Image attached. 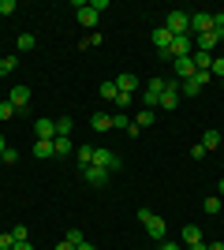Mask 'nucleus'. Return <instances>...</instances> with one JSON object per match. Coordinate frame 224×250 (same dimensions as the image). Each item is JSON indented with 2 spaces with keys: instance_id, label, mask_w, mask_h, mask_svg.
<instances>
[{
  "instance_id": "f257e3e1",
  "label": "nucleus",
  "mask_w": 224,
  "mask_h": 250,
  "mask_svg": "<svg viewBox=\"0 0 224 250\" xmlns=\"http://www.w3.org/2000/svg\"><path fill=\"white\" fill-rule=\"evenodd\" d=\"M191 52H194V38H191V34H176V38H172V45H168L164 52H157V56H161L164 63H172V60H180V56H191Z\"/></svg>"
},
{
  "instance_id": "f03ea898",
  "label": "nucleus",
  "mask_w": 224,
  "mask_h": 250,
  "mask_svg": "<svg viewBox=\"0 0 224 250\" xmlns=\"http://www.w3.org/2000/svg\"><path fill=\"white\" fill-rule=\"evenodd\" d=\"M139 220L146 224V231H149V239H153V243H164V239H168V224H164L153 209H139Z\"/></svg>"
},
{
  "instance_id": "7ed1b4c3",
  "label": "nucleus",
  "mask_w": 224,
  "mask_h": 250,
  "mask_svg": "<svg viewBox=\"0 0 224 250\" xmlns=\"http://www.w3.org/2000/svg\"><path fill=\"white\" fill-rule=\"evenodd\" d=\"M164 86H168V79H149L146 83V90H142V97H135V101L142 104V108H157V101H161V94H164Z\"/></svg>"
},
{
  "instance_id": "20e7f679",
  "label": "nucleus",
  "mask_w": 224,
  "mask_h": 250,
  "mask_svg": "<svg viewBox=\"0 0 224 250\" xmlns=\"http://www.w3.org/2000/svg\"><path fill=\"white\" fill-rule=\"evenodd\" d=\"M164 30H168L172 38H176V34H191V11H168Z\"/></svg>"
},
{
  "instance_id": "39448f33",
  "label": "nucleus",
  "mask_w": 224,
  "mask_h": 250,
  "mask_svg": "<svg viewBox=\"0 0 224 250\" xmlns=\"http://www.w3.org/2000/svg\"><path fill=\"white\" fill-rule=\"evenodd\" d=\"M209 30H213V15L209 11H191V38H202Z\"/></svg>"
},
{
  "instance_id": "423d86ee",
  "label": "nucleus",
  "mask_w": 224,
  "mask_h": 250,
  "mask_svg": "<svg viewBox=\"0 0 224 250\" xmlns=\"http://www.w3.org/2000/svg\"><path fill=\"white\" fill-rule=\"evenodd\" d=\"M176 104H180V83H176V79H168V86H164V94H161L157 108H164V112H172Z\"/></svg>"
},
{
  "instance_id": "0eeeda50",
  "label": "nucleus",
  "mask_w": 224,
  "mask_h": 250,
  "mask_svg": "<svg viewBox=\"0 0 224 250\" xmlns=\"http://www.w3.org/2000/svg\"><path fill=\"white\" fill-rule=\"evenodd\" d=\"M191 75H194V60H191V56H180V60H172V79H176V83H187Z\"/></svg>"
},
{
  "instance_id": "6e6552de",
  "label": "nucleus",
  "mask_w": 224,
  "mask_h": 250,
  "mask_svg": "<svg viewBox=\"0 0 224 250\" xmlns=\"http://www.w3.org/2000/svg\"><path fill=\"white\" fill-rule=\"evenodd\" d=\"M34 138H38V142H53V138H56V124L49 120V116L34 120Z\"/></svg>"
},
{
  "instance_id": "1a4fd4ad",
  "label": "nucleus",
  "mask_w": 224,
  "mask_h": 250,
  "mask_svg": "<svg viewBox=\"0 0 224 250\" xmlns=\"http://www.w3.org/2000/svg\"><path fill=\"white\" fill-rule=\"evenodd\" d=\"M108 176H112V172H108V168H101V165H86V168H82V179H86V183H94V187H105Z\"/></svg>"
},
{
  "instance_id": "9d476101",
  "label": "nucleus",
  "mask_w": 224,
  "mask_h": 250,
  "mask_svg": "<svg viewBox=\"0 0 224 250\" xmlns=\"http://www.w3.org/2000/svg\"><path fill=\"white\" fill-rule=\"evenodd\" d=\"M94 165L108 168V172H120V168H123V161H120L112 149H94Z\"/></svg>"
},
{
  "instance_id": "9b49d317",
  "label": "nucleus",
  "mask_w": 224,
  "mask_h": 250,
  "mask_svg": "<svg viewBox=\"0 0 224 250\" xmlns=\"http://www.w3.org/2000/svg\"><path fill=\"white\" fill-rule=\"evenodd\" d=\"M8 101H11V108H15V112H22V108L30 104V86H11Z\"/></svg>"
},
{
  "instance_id": "f8f14e48",
  "label": "nucleus",
  "mask_w": 224,
  "mask_h": 250,
  "mask_svg": "<svg viewBox=\"0 0 224 250\" xmlns=\"http://www.w3.org/2000/svg\"><path fill=\"white\" fill-rule=\"evenodd\" d=\"M75 15H79V22H82L86 30H94V26H97V11L90 8L86 0H79V4H75Z\"/></svg>"
},
{
  "instance_id": "ddd939ff",
  "label": "nucleus",
  "mask_w": 224,
  "mask_h": 250,
  "mask_svg": "<svg viewBox=\"0 0 224 250\" xmlns=\"http://www.w3.org/2000/svg\"><path fill=\"white\" fill-rule=\"evenodd\" d=\"M116 90L120 94H135V90H139V75H131V71L116 75Z\"/></svg>"
},
{
  "instance_id": "4468645a",
  "label": "nucleus",
  "mask_w": 224,
  "mask_h": 250,
  "mask_svg": "<svg viewBox=\"0 0 224 250\" xmlns=\"http://www.w3.org/2000/svg\"><path fill=\"white\" fill-rule=\"evenodd\" d=\"M180 243H183V247H191V243H202V228H198V224H183Z\"/></svg>"
},
{
  "instance_id": "2eb2a0df",
  "label": "nucleus",
  "mask_w": 224,
  "mask_h": 250,
  "mask_svg": "<svg viewBox=\"0 0 224 250\" xmlns=\"http://www.w3.org/2000/svg\"><path fill=\"white\" fill-rule=\"evenodd\" d=\"M217 45H221V38H217L213 30H209V34H202V38H194V49H198V52H213Z\"/></svg>"
},
{
  "instance_id": "dca6fc26",
  "label": "nucleus",
  "mask_w": 224,
  "mask_h": 250,
  "mask_svg": "<svg viewBox=\"0 0 224 250\" xmlns=\"http://www.w3.org/2000/svg\"><path fill=\"white\" fill-rule=\"evenodd\" d=\"M221 142H224V138H221V131H202V149H205V153L221 149Z\"/></svg>"
},
{
  "instance_id": "f3484780",
  "label": "nucleus",
  "mask_w": 224,
  "mask_h": 250,
  "mask_svg": "<svg viewBox=\"0 0 224 250\" xmlns=\"http://www.w3.org/2000/svg\"><path fill=\"white\" fill-rule=\"evenodd\" d=\"M191 60H194V71H209V67H213V52H198L194 49Z\"/></svg>"
},
{
  "instance_id": "a211bd4d",
  "label": "nucleus",
  "mask_w": 224,
  "mask_h": 250,
  "mask_svg": "<svg viewBox=\"0 0 224 250\" xmlns=\"http://www.w3.org/2000/svg\"><path fill=\"white\" fill-rule=\"evenodd\" d=\"M90 127H94V131H112V116L108 112H94L90 116Z\"/></svg>"
},
{
  "instance_id": "6ab92c4d",
  "label": "nucleus",
  "mask_w": 224,
  "mask_h": 250,
  "mask_svg": "<svg viewBox=\"0 0 224 250\" xmlns=\"http://www.w3.org/2000/svg\"><path fill=\"white\" fill-rule=\"evenodd\" d=\"M149 42L157 45V52H164V49H168V45H172V34L164 30V26H157V30H153V38H149Z\"/></svg>"
},
{
  "instance_id": "aec40b11",
  "label": "nucleus",
  "mask_w": 224,
  "mask_h": 250,
  "mask_svg": "<svg viewBox=\"0 0 224 250\" xmlns=\"http://www.w3.org/2000/svg\"><path fill=\"white\" fill-rule=\"evenodd\" d=\"M71 131H75V120L71 116H60L56 120V138H71Z\"/></svg>"
},
{
  "instance_id": "412c9836",
  "label": "nucleus",
  "mask_w": 224,
  "mask_h": 250,
  "mask_svg": "<svg viewBox=\"0 0 224 250\" xmlns=\"http://www.w3.org/2000/svg\"><path fill=\"white\" fill-rule=\"evenodd\" d=\"M202 209L209 213V217H221V209H224V202H221V194H209V198L202 202Z\"/></svg>"
},
{
  "instance_id": "4be33fe9",
  "label": "nucleus",
  "mask_w": 224,
  "mask_h": 250,
  "mask_svg": "<svg viewBox=\"0 0 224 250\" xmlns=\"http://www.w3.org/2000/svg\"><path fill=\"white\" fill-rule=\"evenodd\" d=\"M34 157H38V161H49V157H56L53 142H34Z\"/></svg>"
},
{
  "instance_id": "5701e85b",
  "label": "nucleus",
  "mask_w": 224,
  "mask_h": 250,
  "mask_svg": "<svg viewBox=\"0 0 224 250\" xmlns=\"http://www.w3.org/2000/svg\"><path fill=\"white\" fill-rule=\"evenodd\" d=\"M53 149H56V157H71L75 153L71 138H53Z\"/></svg>"
},
{
  "instance_id": "b1692460",
  "label": "nucleus",
  "mask_w": 224,
  "mask_h": 250,
  "mask_svg": "<svg viewBox=\"0 0 224 250\" xmlns=\"http://www.w3.org/2000/svg\"><path fill=\"white\" fill-rule=\"evenodd\" d=\"M75 157H79V168L94 165V146H79V149H75Z\"/></svg>"
},
{
  "instance_id": "393cba45",
  "label": "nucleus",
  "mask_w": 224,
  "mask_h": 250,
  "mask_svg": "<svg viewBox=\"0 0 224 250\" xmlns=\"http://www.w3.org/2000/svg\"><path fill=\"white\" fill-rule=\"evenodd\" d=\"M34 45H38V38H34V34H19V38H15V49H19V52H30Z\"/></svg>"
},
{
  "instance_id": "a878e982",
  "label": "nucleus",
  "mask_w": 224,
  "mask_h": 250,
  "mask_svg": "<svg viewBox=\"0 0 224 250\" xmlns=\"http://www.w3.org/2000/svg\"><path fill=\"white\" fill-rule=\"evenodd\" d=\"M153 120H157V116H153V108H142L139 120H135V127H139V131H142V127H153Z\"/></svg>"
},
{
  "instance_id": "bb28decb",
  "label": "nucleus",
  "mask_w": 224,
  "mask_h": 250,
  "mask_svg": "<svg viewBox=\"0 0 224 250\" xmlns=\"http://www.w3.org/2000/svg\"><path fill=\"white\" fill-rule=\"evenodd\" d=\"M116 79H108V83H101V97H105V101H116Z\"/></svg>"
},
{
  "instance_id": "cd10ccee",
  "label": "nucleus",
  "mask_w": 224,
  "mask_h": 250,
  "mask_svg": "<svg viewBox=\"0 0 224 250\" xmlns=\"http://www.w3.org/2000/svg\"><path fill=\"white\" fill-rule=\"evenodd\" d=\"M11 239H15V243H26V239H30L26 224H15V228H11Z\"/></svg>"
},
{
  "instance_id": "c85d7f7f",
  "label": "nucleus",
  "mask_w": 224,
  "mask_h": 250,
  "mask_svg": "<svg viewBox=\"0 0 224 250\" xmlns=\"http://www.w3.org/2000/svg\"><path fill=\"white\" fill-rule=\"evenodd\" d=\"M64 239L71 243V247H82V243H86V239H82V231H79V228H67V235H64Z\"/></svg>"
},
{
  "instance_id": "c756f323",
  "label": "nucleus",
  "mask_w": 224,
  "mask_h": 250,
  "mask_svg": "<svg viewBox=\"0 0 224 250\" xmlns=\"http://www.w3.org/2000/svg\"><path fill=\"white\" fill-rule=\"evenodd\" d=\"M11 116H15V108H11V101H0V124H8Z\"/></svg>"
},
{
  "instance_id": "7c9ffc66",
  "label": "nucleus",
  "mask_w": 224,
  "mask_h": 250,
  "mask_svg": "<svg viewBox=\"0 0 224 250\" xmlns=\"http://www.w3.org/2000/svg\"><path fill=\"white\" fill-rule=\"evenodd\" d=\"M135 104V94H116V108H131Z\"/></svg>"
},
{
  "instance_id": "2f4dec72",
  "label": "nucleus",
  "mask_w": 224,
  "mask_h": 250,
  "mask_svg": "<svg viewBox=\"0 0 224 250\" xmlns=\"http://www.w3.org/2000/svg\"><path fill=\"white\" fill-rule=\"evenodd\" d=\"M209 75H217V79H224V56H213V67H209Z\"/></svg>"
},
{
  "instance_id": "473e14b6",
  "label": "nucleus",
  "mask_w": 224,
  "mask_h": 250,
  "mask_svg": "<svg viewBox=\"0 0 224 250\" xmlns=\"http://www.w3.org/2000/svg\"><path fill=\"white\" fill-rule=\"evenodd\" d=\"M0 161H4V165H15V161H19V149H15V146H8V149H4V157H0Z\"/></svg>"
},
{
  "instance_id": "72a5a7b5",
  "label": "nucleus",
  "mask_w": 224,
  "mask_h": 250,
  "mask_svg": "<svg viewBox=\"0 0 224 250\" xmlns=\"http://www.w3.org/2000/svg\"><path fill=\"white\" fill-rule=\"evenodd\" d=\"M101 42H105V38H101V34L94 30V34H90V38H86V42H82V49H90V45H101Z\"/></svg>"
},
{
  "instance_id": "f704fd0d",
  "label": "nucleus",
  "mask_w": 224,
  "mask_h": 250,
  "mask_svg": "<svg viewBox=\"0 0 224 250\" xmlns=\"http://www.w3.org/2000/svg\"><path fill=\"white\" fill-rule=\"evenodd\" d=\"M15 247V239H11V231H4V235H0V250H11Z\"/></svg>"
},
{
  "instance_id": "c9c22d12",
  "label": "nucleus",
  "mask_w": 224,
  "mask_h": 250,
  "mask_svg": "<svg viewBox=\"0 0 224 250\" xmlns=\"http://www.w3.org/2000/svg\"><path fill=\"white\" fill-rule=\"evenodd\" d=\"M19 67V56H4V71H15Z\"/></svg>"
},
{
  "instance_id": "e433bc0d",
  "label": "nucleus",
  "mask_w": 224,
  "mask_h": 250,
  "mask_svg": "<svg viewBox=\"0 0 224 250\" xmlns=\"http://www.w3.org/2000/svg\"><path fill=\"white\" fill-rule=\"evenodd\" d=\"M15 11V0H0V15H11Z\"/></svg>"
},
{
  "instance_id": "4c0bfd02",
  "label": "nucleus",
  "mask_w": 224,
  "mask_h": 250,
  "mask_svg": "<svg viewBox=\"0 0 224 250\" xmlns=\"http://www.w3.org/2000/svg\"><path fill=\"white\" fill-rule=\"evenodd\" d=\"M157 250H183V243H172V239H164V243H161Z\"/></svg>"
},
{
  "instance_id": "58836bf2",
  "label": "nucleus",
  "mask_w": 224,
  "mask_h": 250,
  "mask_svg": "<svg viewBox=\"0 0 224 250\" xmlns=\"http://www.w3.org/2000/svg\"><path fill=\"white\" fill-rule=\"evenodd\" d=\"M11 250H34V247H30V239H26V243H15Z\"/></svg>"
},
{
  "instance_id": "ea45409f",
  "label": "nucleus",
  "mask_w": 224,
  "mask_h": 250,
  "mask_svg": "<svg viewBox=\"0 0 224 250\" xmlns=\"http://www.w3.org/2000/svg\"><path fill=\"white\" fill-rule=\"evenodd\" d=\"M53 250H75V247H71V243H67V239H64V243H56V247H53Z\"/></svg>"
},
{
  "instance_id": "a19ab883",
  "label": "nucleus",
  "mask_w": 224,
  "mask_h": 250,
  "mask_svg": "<svg viewBox=\"0 0 224 250\" xmlns=\"http://www.w3.org/2000/svg\"><path fill=\"white\" fill-rule=\"evenodd\" d=\"M205 250H224V243H205Z\"/></svg>"
},
{
  "instance_id": "79ce46f5",
  "label": "nucleus",
  "mask_w": 224,
  "mask_h": 250,
  "mask_svg": "<svg viewBox=\"0 0 224 250\" xmlns=\"http://www.w3.org/2000/svg\"><path fill=\"white\" fill-rule=\"evenodd\" d=\"M183 250H205V243H191V247H183Z\"/></svg>"
},
{
  "instance_id": "37998d69",
  "label": "nucleus",
  "mask_w": 224,
  "mask_h": 250,
  "mask_svg": "<svg viewBox=\"0 0 224 250\" xmlns=\"http://www.w3.org/2000/svg\"><path fill=\"white\" fill-rule=\"evenodd\" d=\"M75 250H97V247H94V243H82V247H75Z\"/></svg>"
},
{
  "instance_id": "c03bdc74",
  "label": "nucleus",
  "mask_w": 224,
  "mask_h": 250,
  "mask_svg": "<svg viewBox=\"0 0 224 250\" xmlns=\"http://www.w3.org/2000/svg\"><path fill=\"white\" fill-rule=\"evenodd\" d=\"M4 149H8V142H4V135H0V157H4Z\"/></svg>"
},
{
  "instance_id": "a18cd8bd",
  "label": "nucleus",
  "mask_w": 224,
  "mask_h": 250,
  "mask_svg": "<svg viewBox=\"0 0 224 250\" xmlns=\"http://www.w3.org/2000/svg\"><path fill=\"white\" fill-rule=\"evenodd\" d=\"M217 190H221V198H224V179H221V183H217Z\"/></svg>"
},
{
  "instance_id": "49530a36",
  "label": "nucleus",
  "mask_w": 224,
  "mask_h": 250,
  "mask_svg": "<svg viewBox=\"0 0 224 250\" xmlns=\"http://www.w3.org/2000/svg\"><path fill=\"white\" fill-rule=\"evenodd\" d=\"M0 75H4V56H0Z\"/></svg>"
},
{
  "instance_id": "de8ad7c7",
  "label": "nucleus",
  "mask_w": 224,
  "mask_h": 250,
  "mask_svg": "<svg viewBox=\"0 0 224 250\" xmlns=\"http://www.w3.org/2000/svg\"><path fill=\"white\" fill-rule=\"evenodd\" d=\"M221 220H224V209H221Z\"/></svg>"
},
{
  "instance_id": "09e8293b",
  "label": "nucleus",
  "mask_w": 224,
  "mask_h": 250,
  "mask_svg": "<svg viewBox=\"0 0 224 250\" xmlns=\"http://www.w3.org/2000/svg\"><path fill=\"white\" fill-rule=\"evenodd\" d=\"M0 168H4V161H0Z\"/></svg>"
},
{
  "instance_id": "8fccbe9b",
  "label": "nucleus",
  "mask_w": 224,
  "mask_h": 250,
  "mask_svg": "<svg viewBox=\"0 0 224 250\" xmlns=\"http://www.w3.org/2000/svg\"><path fill=\"white\" fill-rule=\"evenodd\" d=\"M221 168H224V161H221Z\"/></svg>"
},
{
  "instance_id": "3c124183",
  "label": "nucleus",
  "mask_w": 224,
  "mask_h": 250,
  "mask_svg": "<svg viewBox=\"0 0 224 250\" xmlns=\"http://www.w3.org/2000/svg\"><path fill=\"white\" fill-rule=\"evenodd\" d=\"M221 86H224V79H221Z\"/></svg>"
},
{
  "instance_id": "603ef678",
  "label": "nucleus",
  "mask_w": 224,
  "mask_h": 250,
  "mask_svg": "<svg viewBox=\"0 0 224 250\" xmlns=\"http://www.w3.org/2000/svg\"><path fill=\"white\" fill-rule=\"evenodd\" d=\"M221 202H224V198H221Z\"/></svg>"
}]
</instances>
